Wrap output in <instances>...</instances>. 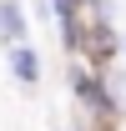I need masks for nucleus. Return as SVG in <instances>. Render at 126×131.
Listing matches in <instances>:
<instances>
[{"label":"nucleus","instance_id":"nucleus-1","mask_svg":"<svg viewBox=\"0 0 126 131\" xmlns=\"http://www.w3.org/2000/svg\"><path fill=\"white\" fill-rule=\"evenodd\" d=\"M71 91H76V101L86 106L91 116H116V96H111V81L106 76H96V71H86V66H76L71 71Z\"/></svg>","mask_w":126,"mask_h":131},{"label":"nucleus","instance_id":"nucleus-2","mask_svg":"<svg viewBox=\"0 0 126 131\" xmlns=\"http://www.w3.org/2000/svg\"><path fill=\"white\" fill-rule=\"evenodd\" d=\"M5 56H10V76H15L20 86H35L40 81V56H35L25 40H15V46H5Z\"/></svg>","mask_w":126,"mask_h":131},{"label":"nucleus","instance_id":"nucleus-3","mask_svg":"<svg viewBox=\"0 0 126 131\" xmlns=\"http://www.w3.org/2000/svg\"><path fill=\"white\" fill-rule=\"evenodd\" d=\"M25 10H20V0H0V35H5V46H15L25 40Z\"/></svg>","mask_w":126,"mask_h":131},{"label":"nucleus","instance_id":"nucleus-4","mask_svg":"<svg viewBox=\"0 0 126 131\" xmlns=\"http://www.w3.org/2000/svg\"><path fill=\"white\" fill-rule=\"evenodd\" d=\"M76 5H81V0H50V10H56V25H66V20L76 15Z\"/></svg>","mask_w":126,"mask_h":131},{"label":"nucleus","instance_id":"nucleus-5","mask_svg":"<svg viewBox=\"0 0 126 131\" xmlns=\"http://www.w3.org/2000/svg\"><path fill=\"white\" fill-rule=\"evenodd\" d=\"M121 50H126V46H121Z\"/></svg>","mask_w":126,"mask_h":131}]
</instances>
